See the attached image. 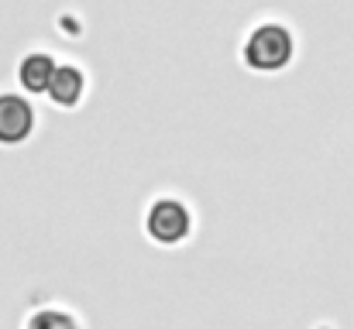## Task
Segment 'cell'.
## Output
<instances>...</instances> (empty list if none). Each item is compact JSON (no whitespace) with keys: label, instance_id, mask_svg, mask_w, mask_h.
<instances>
[{"label":"cell","instance_id":"cell-5","mask_svg":"<svg viewBox=\"0 0 354 329\" xmlns=\"http://www.w3.org/2000/svg\"><path fill=\"white\" fill-rule=\"evenodd\" d=\"M83 90H86V79L76 66H59L55 76H52V86H48V97L52 103L59 107H76L83 100Z\"/></svg>","mask_w":354,"mask_h":329},{"label":"cell","instance_id":"cell-1","mask_svg":"<svg viewBox=\"0 0 354 329\" xmlns=\"http://www.w3.org/2000/svg\"><path fill=\"white\" fill-rule=\"evenodd\" d=\"M289 59H292V34L282 24H261L244 41V62L251 69H258V72L286 69Z\"/></svg>","mask_w":354,"mask_h":329},{"label":"cell","instance_id":"cell-4","mask_svg":"<svg viewBox=\"0 0 354 329\" xmlns=\"http://www.w3.org/2000/svg\"><path fill=\"white\" fill-rule=\"evenodd\" d=\"M55 69H59V66H55L52 55H45V52H31V55L21 59V66H17V79H21V86H24L28 93H48Z\"/></svg>","mask_w":354,"mask_h":329},{"label":"cell","instance_id":"cell-3","mask_svg":"<svg viewBox=\"0 0 354 329\" xmlns=\"http://www.w3.org/2000/svg\"><path fill=\"white\" fill-rule=\"evenodd\" d=\"M35 127V110L24 97H0V144H21Z\"/></svg>","mask_w":354,"mask_h":329},{"label":"cell","instance_id":"cell-2","mask_svg":"<svg viewBox=\"0 0 354 329\" xmlns=\"http://www.w3.org/2000/svg\"><path fill=\"white\" fill-rule=\"evenodd\" d=\"M189 226H193L189 210L183 203H176V199H158L148 210V233L158 243H179L189 233Z\"/></svg>","mask_w":354,"mask_h":329},{"label":"cell","instance_id":"cell-6","mask_svg":"<svg viewBox=\"0 0 354 329\" xmlns=\"http://www.w3.org/2000/svg\"><path fill=\"white\" fill-rule=\"evenodd\" d=\"M28 329H76L73 316L66 312H55V309H41L28 319Z\"/></svg>","mask_w":354,"mask_h":329}]
</instances>
